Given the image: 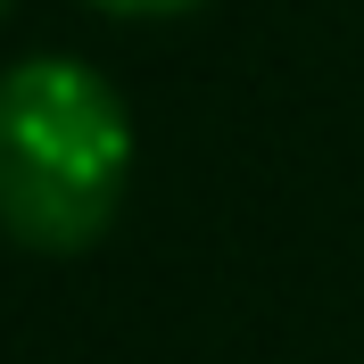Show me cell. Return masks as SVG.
Masks as SVG:
<instances>
[{
  "label": "cell",
  "instance_id": "cell-1",
  "mask_svg": "<svg viewBox=\"0 0 364 364\" xmlns=\"http://www.w3.org/2000/svg\"><path fill=\"white\" fill-rule=\"evenodd\" d=\"M133 191V108L83 58L0 75V232L33 257H83Z\"/></svg>",
  "mask_w": 364,
  "mask_h": 364
},
{
  "label": "cell",
  "instance_id": "cell-2",
  "mask_svg": "<svg viewBox=\"0 0 364 364\" xmlns=\"http://www.w3.org/2000/svg\"><path fill=\"white\" fill-rule=\"evenodd\" d=\"M100 17H191V9H207V0H91Z\"/></svg>",
  "mask_w": 364,
  "mask_h": 364
},
{
  "label": "cell",
  "instance_id": "cell-3",
  "mask_svg": "<svg viewBox=\"0 0 364 364\" xmlns=\"http://www.w3.org/2000/svg\"><path fill=\"white\" fill-rule=\"evenodd\" d=\"M0 17H9V0H0Z\"/></svg>",
  "mask_w": 364,
  "mask_h": 364
}]
</instances>
